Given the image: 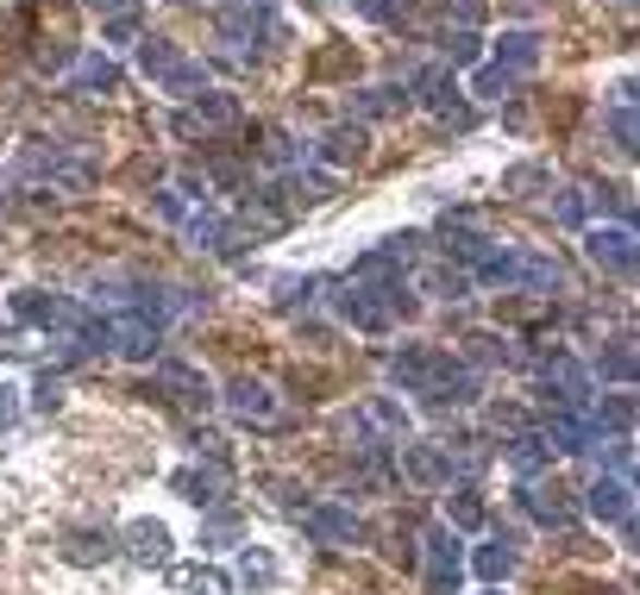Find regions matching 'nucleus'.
<instances>
[{
    "label": "nucleus",
    "mask_w": 640,
    "mask_h": 595,
    "mask_svg": "<svg viewBox=\"0 0 640 595\" xmlns=\"http://www.w3.org/2000/svg\"><path fill=\"white\" fill-rule=\"evenodd\" d=\"M389 376L409 389V396H427V401H471L478 396V376L464 371L452 351H439V345H402L396 357H389Z\"/></svg>",
    "instance_id": "obj_1"
},
{
    "label": "nucleus",
    "mask_w": 640,
    "mask_h": 595,
    "mask_svg": "<svg viewBox=\"0 0 640 595\" xmlns=\"http://www.w3.org/2000/svg\"><path fill=\"white\" fill-rule=\"evenodd\" d=\"M339 314L359 326V332H389L396 314H409V295H402V276H384V282H352L339 295Z\"/></svg>",
    "instance_id": "obj_2"
},
{
    "label": "nucleus",
    "mask_w": 640,
    "mask_h": 595,
    "mask_svg": "<svg viewBox=\"0 0 640 595\" xmlns=\"http://www.w3.org/2000/svg\"><path fill=\"white\" fill-rule=\"evenodd\" d=\"M138 70L152 75L164 95H195L207 75H202V63L195 57H182L170 38H138Z\"/></svg>",
    "instance_id": "obj_3"
},
{
    "label": "nucleus",
    "mask_w": 640,
    "mask_h": 595,
    "mask_svg": "<svg viewBox=\"0 0 640 595\" xmlns=\"http://www.w3.org/2000/svg\"><path fill=\"white\" fill-rule=\"evenodd\" d=\"M95 339H101V351H120V357H152L157 339H164V320H152V314H113V320H95Z\"/></svg>",
    "instance_id": "obj_4"
},
{
    "label": "nucleus",
    "mask_w": 640,
    "mask_h": 595,
    "mask_svg": "<svg viewBox=\"0 0 640 595\" xmlns=\"http://www.w3.org/2000/svg\"><path fill=\"white\" fill-rule=\"evenodd\" d=\"M227 414L239 426H282V408L277 401V389L270 382H257V376H239V382H227Z\"/></svg>",
    "instance_id": "obj_5"
},
{
    "label": "nucleus",
    "mask_w": 640,
    "mask_h": 595,
    "mask_svg": "<svg viewBox=\"0 0 640 595\" xmlns=\"http://www.w3.org/2000/svg\"><path fill=\"white\" fill-rule=\"evenodd\" d=\"M13 314H20V320H32V326H45V332H63V339L88 326V314H82L70 295H38V289L13 295Z\"/></svg>",
    "instance_id": "obj_6"
},
{
    "label": "nucleus",
    "mask_w": 640,
    "mask_h": 595,
    "mask_svg": "<svg viewBox=\"0 0 640 595\" xmlns=\"http://www.w3.org/2000/svg\"><path fill=\"white\" fill-rule=\"evenodd\" d=\"M584 251H590V264H603V270H615V276H635V264H640V239H635L628 220L621 226H590Z\"/></svg>",
    "instance_id": "obj_7"
},
{
    "label": "nucleus",
    "mask_w": 640,
    "mask_h": 595,
    "mask_svg": "<svg viewBox=\"0 0 640 595\" xmlns=\"http://www.w3.org/2000/svg\"><path fill=\"white\" fill-rule=\"evenodd\" d=\"M540 382H546V401L559 408V414H584L590 408V371L578 364V357H553L546 371H540Z\"/></svg>",
    "instance_id": "obj_8"
},
{
    "label": "nucleus",
    "mask_w": 640,
    "mask_h": 595,
    "mask_svg": "<svg viewBox=\"0 0 640 595\" xmlns=\"http://www.w3.org/2000/svg\"><path fill=\"white\" fill-rule=\"evenodd\" d=\"M421 558H427V595H459V539L446 526L421 533Z\"/></svg>",
    "instance_id": "obj_9"
},
{
    "label": "nucleus",
    "mask_w": 640,
    "mask_h": 595,
    "mask_svg": "<svg viewBox=\"0 0 640 595\" xmlns=\"http://www.w3.org/2000/svg\"><path fill=\"white\" fill-rule=\"evenodd\" d=\"M584 508L596 514V521L628 526L635 521V489H628V476H596V483L584 489Z\"/></svg>",
    "instance_id": "obj_10"
},
{
    "label": "nucleus",
    "mask_w": 640,
    "mask_h": 595,
    "mask_svg": "<svg viewBox=\"0 0 640 595\" xmlns=\"http://www.w3.org/2000/svg\"><path fill=\"white\" fill-rule=\"evenodd\" d=\"M521 508H528L540 526H571L578 521V501H571V489H559V483H553V489H546V483H528V489H521Z\"/></svg>",
    "instance_id": "obj_11"
},
{
    "label": "nucleus",
    "mask_w": 640,
    "mask_h": 595,
    "mask_svg": "<svg viewBox=\"0 0 640 595\" xmlns=\"http://www.w3.org/2000/svg\"><path fill=\"white\" fill-rule=\"evenodd\" d=\"M302 526H307L314 546H352V539H359V514H352V508H307Z\"/></svg>",
    "instance_id": "obj_12"
},
{
    "label": "nucleus",
    "mask_w": 640,
    "mask_h": 595,
    "mask_svg": "<svg viewBox=\"0 0 640 595\" xmlns=\"http://www.w3.org/2000/svg\"><path fill=\"white\" fill-rule=\"evenodd\" d=\"M414 95L427 100V107H434L439 120L471 125V107H464V100L452 95V75H446V70H421V75H414Z\"/></svg>",
    "instance_id": "obj_13"
},
{
    "label": "nucleus",
    "mask_w": 640,
    "mask_h": 595,
    "mask_svg": "<svg viewBox=\"0 0 640 595\" xmlns=\"http://www.w3.org/2000/svg\"><path fill=\"white\" fill-rule=\"evenodd\" d=\"M232 120H239V100H232V95H202L177 120V132H182V138H195V132H214V125H232Z\"/></svg>",
    "instance_id": "obj_14"
},
{
    "label": "nucleus",
    "mask_w": 640,
    "mask_h": 595,
    "mask_svg": "<svg viewBox=\"0 0 640 595\" xmlns=\"http://www.w3.org/2000/svg\"><path fill=\"white\" fill-rule=\"evenodd\" d=\"M402 471H409L414 483L439 489V483H452V458H446L439 446H402Z\"/></svg>",
    "instance_id": "obj_15"
},
{
    "label": "nucleus",
    "mask_w": 640,
    "mask_h": 595,
    "mask_svg": "<svg viewBox=\"0 0 640 595\" xmlns=\"http://www.w3.org/2000/svg\"><path fill=\"white\" fill-rule=\"evenodd\" d=\"M126 551L138 558V564H164V558H170V533H164L157 521H132L126 526Z\"/></svg>",
    "instance_id": "obj_16"
},
{
    "label": "nucleus",
    "mask_w": 640,
    "mask_h": 595,
    "mask_svg": "<svg viewBox=\"0 0 640 595\" xmlns=\"http://www.w3.org/2000/svg\"><path fill=\"white\" fill-rule=\"evenodd\" d=\"M496 63L509 75H528L540 63V38L534 32H503V45H496Z\"/></svg>",
    "instance_id": "obj_17"
},
{
    "label": "nucleus",
    "mask_w": 640,
    "mask_h": 595,
    "mask_svg": "<svg viewBox=\"0 0 640 595\" xmlns=\"http://www.w3.org/2000/svg\"><path fill=\"white\" fill-rule=\"evenodd\" d=\"M321 157L339 163V170H346V163H364V132L359 125H334V132L321 138Z\"/></svg>",
    "instance_id": "obj_18"
},
{
    "label": "nucleus",
    "mask_w": 640,
    "mask_h": 595,
    "mask_svg": "<svg viewBox=\"0 0 640 595\" xmlns=\"http://www.w3.org/2000/svg\"><path fill=\"white\" fill-rule=\"evenodd\" d=\"M509 464L521 476H534V471H546V464H553V446H546V439H534V433H521V439H509Z\"/></svg>",
    "instance_id": "obj_19"
},
{
    "label": "nucleus",
    "mask_w": 640,
    "mask_h": 595,
    "mask_svg": "<svg viewBox=\"0 0 640 595\" xmlns=\"http://www.w3.org/2000/svg\"><path fill=\"white\" fill-rule=\"evenodd\" d=\"M515 289H559V264H553V257H534V251H521V264H515Z\"/></svg>",
    "instance_id": "obj_20"
},
{
    "label": "nucleus",
    "mask_w": 640,
    "mask_h": 595,
    "mask_svg": "<svg viewBox=\"0 0 640 595\" xmlns=\"http://www.w3.org/2000/svg\"><path fill=\"white\" fill-rule=\"evenodd\" d=\"M107 7V45H132L138 38V0H101Z\"/></svg>",
    "instance_id": "obj_21"
},
{
    "label": "nucleus",
    "mask_w": 640,
    "mask_h": 595,
    "mask_svg": "<svg viewBox=\"0 0 640 595\" xmlns=\"http://www.w3.org/2000/svg\"><path fill=\"white\" fill-rule=\"evenodd\" d=\"M515 539H490V546H478V576H484V583H503V576L515 571Z\"/></svg>",
    "instance_id": "obj_22"
},
{
    "label": "nucleus",
    "mask_w": 640,
    "mask_h": 595,
    "mask_svg": "<svg viewBox=\"0 0 640 595\" xmlns=\"http://www.w3.org/2000/svg\"><path fill=\"white\" fill-rule=\"evenodd\" d=\"M596 371L609 376V382H621V389H628V382H635V339H615V345L596 357Z\"/></svg>",
    "instance_id": "obj_23"
},
{
    "label": "nucleus",
    "mask_w": 640,
    "mask_h": 595,
    "mask_svg": "<svg viewBox=\"0 0 640 595\" xmlns=\"http://www.w3.org/2000/svg\"><path fill=\"white\" fill-rule=\"evenodd\" d=\"M402 107H409V88H396V82H384V88H364V95H359V113H371V120L402 113Z\"/></svg>",
    "instance_id": "obj_24"
},
{
    "label": "nucleus",
    "mask_w": 640,
    "mask_h": 595,
    "mask_svg": "<svg viewBox=\"0 0 640 595\" xmlns=\"http://www.w3.org/2000/svg\"><path fill=\"white\" fill-rule=\"evenodd\" d=\"M239 576H245L252 590H270V583H277V558H270L264 546H245L239 551Z\"/></svg>",
    "instance_id": "obj_25"
},
{
    "label": "nucleus",
    "mask_w": 640,
    "mask_h": 595,
    "mask_svg": "<svg viewBox=\"0 0 640 595\" xmlns=\"http://www.w3.org/2000/svg\"><path fill=\"white\" fill-rule=\"evenodd\" d=\"M515 82H521V75H509L503 63H484V70L471 75V95H484V100H509V95H515Z\"/></svg>",
    "instance_id": "obj_26"
},
{
    "label": "nucleus",
    "mask_w": 640,
    "mask_h": 595,
    "mask_svg": "<svg viewBox=\"0 0 640 595\" xmlns=\"http://www.w3.org/2000/svg\"><path fill=\"white\" fill-rule=\"evenodd\" d=\"M164 382L177 389V401H189V408H207V382L189 364H164Z\"/></svg>",
    "instance_id": "obj_27"
},
{
    "label": "nucleus",
    "mask_w": 640,
    "mask_h": 595,
    "mask_svg": "<svg viewBox=\"0 0 640 595\" xmlns=\"http://www.w3.org/2000/svg\"><path fill=\"white\" fill-rule=\"evenodd\" d=\"M464 345H471L478 364H521V351H515L509 339H496V332H478V339H464Z\"/></svg>",
    "instance_id": "obj_28"
},
{
    "label": "nucleus",
    "mask_w": 640,
    "mask_h": 595,
    "mask_svg": "<svg viewBox=\"0 0 640 595\" xmlns=\"http://www.w3.org/2000/svg\"><path fill=\"white\" fill-rule=\"evenodd\" d=\"M421 289L439 301H459L464 295V270H446V264H434V270H421Z\"/></svg>",
    "instance_id": "obj_29"
},
{
    "label": "nucleus",
    "mask_w": 640,
    "mask_h": 595,
    "mask_svg": "<svg viewBox=\"0 0 640 595\" xmlns=\"http://www.w3.org/2000/svg\"><path fill=\"white\" fill-rule=\"evenodd\" d=\"M609 138H615V150H628V157H635V150H640L635 107H621V100H615V113H609Z\"/></svg>",
    "instance_id": "obj_30"
},
{
    "label": "nucleus",
    "mask_w": 640,
    "mask_h": 595,
    "mask_svg": "<svg viewBox=\"0 0 640 595\" xmlns=\"http://www.w3.org/2000/svg\"><path fill=\"white\" fill-rule=\"evenodd\" d=\"M534 189H546V163H515L503 175V195H534Z\"/></svg>",
    "instance_id": "obj_31"
},
{
    "label": "nucleus",
    "mask_w": 640,
    "mask_h": 595,
    "mask_svg": "<svg viewBox=\"0 0 640 595\" xmlns=\"http://www.w3.org/2000/svg\"><path fill=\"white\" fill-rule=\"evenodd\" d=\"M182 496L189 501H220V471H182Z\"/></svg>",
    "instance_id": "obj_32"
},
{
    "label": "nucleus",
    "mask_w": 640,
    "mask_h": 595,
    "mask_svg": "<svg viewBox=\"0 0 640 595\" xmlns=\"http://www.w3.org/2000/svg\"><path fill=\"white\" fill-rule=\"evenodd\" d=\"M446 508H452V526H478V521H484V501H478V489H452V501H446Z\"/></svg>",
    "instance_id": "obj_33"
},
{
    "label": "nucleus",
    "mask_w": 640,
    "mask_h": 595,
    "mask_svg": "<svg viewBox=\"0 0 640 595\" xmlns=\"http://www.w3.org/2000/svg\"><path fill=\"white\" fill-rule=\"evenodd\" d=\"M76 82H82V88H101V95H107V88L120 82V70H113L107 57H88V63H82V70H76Z\"/></svg>",
    "instance_id": "obj_34"
},
{
    "label": "nucleus",
    "mask_w": 640,
    "mask_h": 595,
    "mask_svg": "<svg viewBox=\"0 0 640 595\" xmlns=\"http://www.w3.org/2000/svg\"><path fill=\"white\" fill-rule=\"evenodd\" d=\"M446 57H452V63H478V32H471V25L446 32Z\"/></svg>",
    "instance_id": "obj_35"
},
{
    "label": "nucleus",
    "mask_w": 640,
    "mask_h": 595,
    "mask_svg": "<svg viewBox=\"0 0 640 595\" xmlns=\"http://www.w3.org/2000/svg\"><path fill=\"white\" fill-rule=\"evenodd\" d=\"M553 214H559L565 226H584V214H590V195H584V189H565V195H559V207H553Z\"/></svg>",
    "instance_id": "obj_36"
},
{
    "label": "nucleus",
    "mask_w": 640,
    "mask_h": 595,
    "mask_svg": "<svg viewBox=\"0 0 640 595\" xmlns=\"http://www.w3.org/2000/svg\"><path fill=\"white\" fill-rule=\"evenodd\" d=\"M264 157H270V163H295L302 150H295V138H289V132H264Z\"/></svg>",
    "instance_id": "obj_37"
},
{
    "label": "nucleus",
    "mask_w": 640,
    "mask_h": 595,
    "mask_svg": "<svg viewBox=\"0 0 640 595\" xmlns=\"http://www.w3.org/2000/svg\"><path fill=\"white\" fill-rule=\"evenodd\" d=\"M13 421H20V389H7V382H0V433H7Z\"/></svg>",
    "instance_id": "obj_38"
},
{
    "label": "nucleus",
    "mask_w": 640,
    "mask_h": 595,
    "mask_svg": "<svg viewBox=\"0 0 640 595\" xmlns=\"http://www.w3.org/2000/svg\"><path fill=\"white\" fill-rule=\"evenodd\" d=\"M189 595H227V576H220V571H202L195 583H189Z\"/></svg>",
    "instance_id": "obj_39"
},
{
    "label": "nucleus",
    "mask_w": 640,
    "mask_h": 595,
    "mask_svg": "<svg viewBox=\"0 0 640 595\" xmlns=\"http://www.w3.org/2000/svg\"><path fill=\"white\" fill-rule=\"evenodd\" d=\"M57 401H63V389H57V382H51V376H45V382H38V408H45V414H51V408H57Z\"/></svg>",
    "instance_id": "obj_40"
}]
</instances>
